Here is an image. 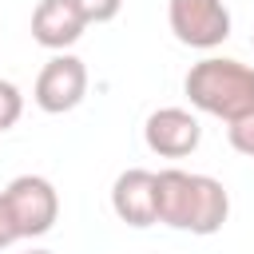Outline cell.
Wrapping results in <instances>:
<instances>
[{"mask_svg":"<svg viewBox=\"0 0 254 254\" xmlns=\"http://www.w3.org/2000/svg\"><path fill=\"white\" fill-rule=\"evenodd\" d=\"M226 139H230V147H234L238 155L254 159V111L230 119V123H226Z\"/></svg>","mask_w":254,"mask_h":254,"instance_id":"10","label":"cell"},{"mask_svg":"<svg viewBox=\"0 0 254 254\" xmlns=\"http://www.w3.org/2000/svg\"><path fill=\"white\" fill-rule=\"evenodd\" d=\"M167 24L179 44L198 52L230 40V8L222 0H167Z\"/></svg>","mask_w":254,"mask_h":254,"instance_id":"2","label":"cell"},{"mask_svg":"<svg viewBox=\"0 0 254 254\" xmlns=\"http://www.w3.org/2000/svg\"><path fill=\"white\" fill-rule=\"evenodd\" d=\"M28 254H52V250H28Z\"/></svg>","mask_w":254,"mask_h":254,"instance_id":"14","label":"cell"},{"mask_svg":"<svg viewBox=\"0 0 254 254\" xmlns=\"http://www.w3.org/2000/svg\"><path fill=\"white\" fill-rule=\"evenodd\" d=\"M83 95H87V67H83V60L71 56V52H56V56L40 67L36 87H32L36 107L48 111V115H64V111L79 107Z\"/></svg>","mask_w":254,"mask_h":254,"instance_id":"3","label":"cell"},{"mask_svg":"<svg viewBox=\"0 0 254 254\" xmlns=\"http://www.w3.org/2000/svg\"><path fill=\"white\" fill-rule=\"evenodd\" d=\"M8 206L16 214V226H20V238H40L56 226L60 218V194L56 187L44 179V175H16L8 187Z\"/></svg>","mask_w":254,"mask_h":254,"instance_id":"4","label":"cell"},{"mask_svg":"<svg viewBox=\"0 0 254 254\" xmlns=\"http://www.w3.org/2000/svg\"><path fill=\"white\" fill-rule=\"evenodd\" d=\"M230 218V194L214 175H194V194H190V218L187 230L190 234H218L222 222Z\"/></svg>","mask_w":254,"mask_h":254,"instance_id":"8","label":"cell"},{"mask_svg":"<svg viewBox=\"0 0 254 254\" xmlns=\"http://www.w3.org/2000/svg\"><path fill=\"white\" fill-rule=\"evenodd\" d=\"M143 139H147V147L155 155L183 159V155H190L202 143V127H198V115L187 111V107H159V111L147 115Z\"/></svg>","mask_w":254,"mask_h":254,"instance_id":"5","label":"cell"},{"mask_svg":"<svg viewBox=\"0 0 254 254\" xmlns=\"http://www.w3.org/2000/svg\"><path fill=\"white\" fill-rule=\"evenodd\" d=\"M111 210L119 222L143 230L159 222V202H155V171L147 167H131L115 179L111 187Z\"/></svg>","mask_w":254,"mask_h":254,"instance_id":"6","label":"cell"},{"mask_svg":"<svg viewBox=\"0 0 254 254\" xmlns=\"http://www.w3.org/2000/svg\"><path fill=\"white\" fill-rule=\"evenodd\" d=\"M250 44H254V36H250Z\"/></svg>","mask_w":254,"mask_h":254,"instance_id":"15","label":"cell"},{"mask_svg":"<svg viewBox=\"0 0 254 254\" xmlns=\"http://www.w3.org/2000/svg\"><path fill=\"white\" fill-rule=\"evenodd\" d=\"M71 4H75V12L83 16V24H107V20H115L119 8H123V0H71Z\"/></svg>","mask_w":254,"mask_h":254,"instance_id":"12","label":"cell"},{"mask_svg":"<svg viewBox=\"0 0 254 254\" xmlns=\"http://www.w3.org/2000/svg\"><path fill=\"white\" fill-rule=\"evenodd\" d=\"M20 115H24V95H20V87H16L12 79H0V131L16 127Z\"/></svg>","mask_w":254,"mask_h":254,"instance_id":"11","label":"cell"},{"mask_svg":"<svg viewBox=\"0 0 254 254\" xmlns=\"http://www.w3.org/2000/svg\"><path fill=\"white\" fill-rule=\"evenodd\" d=\"M183 91H187L190 107L230 123V119L254 111V67L242 64V60L206 56V60L190 64V71L183 79Z\"/></svg>","mask_w":254,"mask_h":254,"instance_id":"1","label":"cell"},{"mask_svg":"<svg viewBox=\"0 0 254 254\" xmlns=\"http://www.w3.org/2000/svg\"><path fill=\"white\" fill-rule=\"evenodd\" d=\"M83 16L71 0H40L32 8V40L48 52H64L83 36Z\"/></svg>","mask_w":254,"mask_h":254,"instance_id":"7","label":"cell"},{"mask_svg":"<svg viewBox=\"0 0 254 254\" xmlns=\"http://www.w3.org/2000/svg\"><path fill=\"white\" fill-rule=\"evenodd\" d=\"M16 238H20V226H16V214L8 206V194L0 190V250H8Z\"/></svg>","mask_w":254,"mask_h":254,"instance_id":"13","label":"cell"},{"mask_svg":"<svg viewBox=\"0 0 254 254\" xmlns=\"http://www.w3.org/2000/svg\"><path fill=\"white\" fill-rule=\"evenodd\" d=\"M190 194H194V175L167 167L155 171V202H159V222L171 230H187L190 218Z\"/></svg>","mask_w":254,"mask_h":254,"instance_id":"9","label":"cell"}]
</instances>
